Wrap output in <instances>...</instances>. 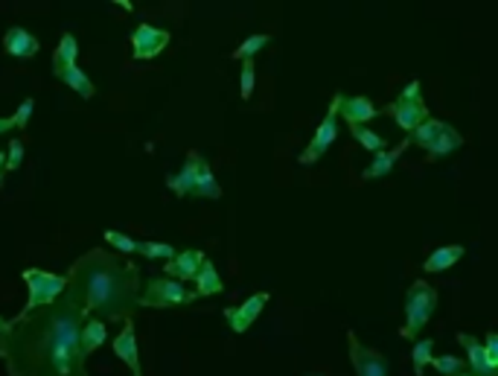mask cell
Listing matches in <instances>:
<instances>
[{"instance_id": "obj_1", "label": "cell", "mask_w": 498, "mask_h": 376, "mask_svg": "<svg viewBox=\"0 0 498 376\" xmlns=\"http://www.w3.org/2000/svg\"><path fill=\"white\" fill-rule=\"evenodd\" d=\"M82 307L65 289V295L47 307L20 312L0 336V359L9 376H91L79 348Z\"/></svg>"}, {"instance_id": "obj_2", "label": "cell", "mask_w": 498, "mask_h": 376, "mask_svg": "<svg viewBox=\"0 0 498 376\" xmlns=\"http://www.w3.org/2000/svg\"><path fill=\"white\" fill-rule=\"evenodd\" d=\"M68 289L84 318L125 321L141 312V271L120 254L91 248L68 271Z\"/></svg>"}, {"instance_id": "obj_3", "label": "cell", "mask_w": 498, "mask_h": 376, "mask_svg": "<svg viewBox=\"0 0 498 376\" xmlns=\"http://www.w3.org/2000/svg\"><path fill=\"white\" fill-rule=\"evenodd\" d=\"M434 309H438V289L426 280H414L406 295V324H402L399 336L406 341H417L422 327L431 321Z\"/></svg>"}, {"instance_id": "obj_4", "label": "cell", "mask_w": 498, "mask_h": 376, "mask_svg": "<svg viewBox=\"0 0 498 376\" xmlns=\"http://www.w3.org/2000/svg\"><path fill=\"white\" fill-rule=\"evenodd\" d=\"M388 114V117H394V123L399 125L402 132L411 134L417 129L420 123H426L431 114H429V106L422 102V93H420V82H408L406 88L399 91V97L390 102V106L379 108V117Z\"/></svg>"}, {"instance_id": "obj_5", "label": "cell", "mask_w": 498, "mask_h": 376, "mask_svg": "<svg viewBox=\"0 0 498 376\" xmlns=\"http://www.w3.org/2000/svg\"><path fill=\"white\" fill-rule=\"evenodd\" d=\"M198 295L193 289H187L178 280L169 277H152L149 284H141V309H166V307H181L193 304Z\"/></svg>"}, {"instance_id": "obj_6", "label": "cell", "mask_w": 498, "mask_h": 376, "mask_svg": "<svg viewBox=\"0 0 498 376\" xmlns=\"http://www.w3.org/2000/svg\"><path fill=\"white\" fill-rule=\"evenodd\" d=\"M24 284L29 289V298H27V307L20 312H33L38 307H47L52 300H59L65 295L68 289V277L61 275H50V271H41V268H24Z\"/></svg>"}, {"instance_id": "obj_7", "label": "cell", "mask_w": 498, "mask_h": 376, "mask_svg": "<svg viewBox=\"0 0 498 376\" xmlns=\"http://www.w3.org/2000/svg\"><path fill=\"white\" fill-rule=\"evenodd\" d=\"M338 100H341V93H335V97H333L326 117H324L321 125L315 129L309 146H306V149L301 152L298 161H301L303 166H312L315 161H321L324 155H326V149H330V146L335 143V138H338V123H335V117H338Z\"/></svg>"}, {"instance_id": "obj_8", "label": "cell", "mask_w": 498, "mask_h": 376, "mask_svg": "<svg viewBox=\"0 0 498 376\" xmlns=\"http://www.w3.org/2000/svg\"><path fill=\"white\" fill-rule=\"evenodd\" d=\"M347 348H349V364H353L356 376H388L390 362L374 348H365L353 330H347Z\"/></svg>"}, {"instance_id": "obj_9", "label": "cell", "mask_w": 498, "mask_h": 376, "mask_svg": "<svg viewBox=\"0 0 498 376\" xmlns=\"http://www.w3.org/2000/svg\"><path fill=\"white\" fill-rule=\"evenodd\" d=\"M169 36L166 29H157V27H149V24H141L134 29L132 36V56L137 61H149L155 56L164 53V47L169 44Z\"/></svg>"}, {"instance_id": "obj_10", "label": "cell", "mask_w": 498, "mask_h": 376, "mask_svg": "<svg viewBox=\"0 0 498 376\" xmlns=\"http://www.w3.org/2000/svg\"><path fill=\"white\" fill-rule=\"evenodd\" d=\"M269 300H271L269 292H257V295H251L242 307H225L221 309V316H225V321L230 324V330L242 336V332H248L251 324L260 318V312L269 307Z\"/></svg>"}, {"instance_id": "obj_11", "label": "cell", "mask_w": 498, "mask_h": 376, "mask_svg": "<svg viewBox=\"0 0 498 376\" xmlns=\"http://www.w3.org/2000/svg\"><path fill=\"white\" fill-rule=\"evenodd\" d=\"M201 164H205V155L196 152V149H189L181 170H178L175 175H166V187H169V190H173L175 196H181V198L196 196V181H198Z\"/></svg>"}, {"instance_id": "obj_12", "label": "cell", "mask_w": 498, "mask_h": 376, "mask_svg": "<svg viewBox=\"0 0 498 376\" xmlns=\"http://www.w3.org/2000/svg\"><path fill=\"white\" fill-rule=\"evenodd\" d=\"M114 356L125 362V368L132 371V376H143L141 368V350H137V336H134V318H125V327L116 332L114 339Z\"/></svg>"}, {"instance_id": "obj_13", "label": "cell", "mask_w": 498, "mask_h": 376, "mask_svg": "<svg viewBox=\"0 0 498 376\" xmlns=\"http://www.w3.org/2000/svg\"><path fill=\"white\" fill-rule=\"evenodd\" d=\"M201 263H205V254H201V251H196V248L178 251L169 263H164V277L178 280V284H187V280H193L198 275Z\"/></svg>"}, {"instance_id": "obj_14", "label": "cell", "mask_w": 498, "mask_h": 376, "mask_svg": "<svg viewBox=\"0 0 498 376\" xmlns=\"http://www.w3.org/2000/svg\"><path fill=\"white\" fill-rule=\"evenodd\" d=\"M458 341L461 348L466 350V368H470V373L475 376H498V368L495 364H490V359H486L484 353V344L470 336V332H458Z\"/></svg>"}, {"instance_id": "obj_15", "label": "cell", "mask_w": 498, "mask_h": 376, "mask_svg": "<svg viewBox=\"0 0 498 376\" xmlns=\"http://www.w3.org/2000/svg\"><path fill=\"white\" fill-rule=\"evenodd\" d=\"M408 146H411V140H408V134H406V140L397 143L394 149H382V152H376V155H374V161H370V166L362 172V179H365V181H374V179H385V175H390V172H394L397 161L402 158V155H406Z\"/></svg>"}, {"instance_id": "obj_16", "label": "cell", "mask_w": 498, "mask_h": 376, "mask_svg": "<svg viewBox=\"0 0 498 376\" xmlns=\"http://www.w3.org/2000/svg\"><path fill=\"white\" fill-rule=\"evenodd\" d=\"M338 114L347 120V125H365L367 120L379 117V108L367 97H344L338 100Z\"/></svg>"}, {"instance_id": "obj_17", "label": "cell", "mask_w": 498, "mask_h": 376, "mask_svg": "<svg viewBox=\"0 0 498 376\" xmlns=\"http://www.w3.org/2000/svg\"><path fill=\"white\" fill-rule=\"evenodd\" d=\"M4 50L12 59H33L38 53V38L24 27H9V33L4 36Z\"/></svg>"}, {"instance_id": "obj_18", "label": "cell", "mask_w": 498, "mask_h": 376, "mask_svg": "<svg viewBox=\"0 0 498 376\" xmlns=\"http://www.w3.org/2000/svg\"><path fill=\"white\" fill-rule=\"evenodd\" d=\"M463 146V134L458 129H452V123H446V129H443L438 138H434V143L429 146V161H438V158H446V155L458 152Z\"/></svg>"}, {"instance_id": "obj_19", "label": "cell", "mask_w": 498, "mask_h": 376, "mask_svg": "<svg viewBox=\"0 0 498 376\" xmlns=\"http://www.w3.org/2000/svg\"><path fill=\"white\" fill-rule=\"evenodd\" d=\"M463 254H466L463 245H443L438 251H431V254L426 257V263H422V268H426L429 275H438V271H446L454 263H461Z\"/></svg>"}, {"instance_id": "obj_20", "label": "cell", "mask_w": 498, "mask_h": 376, "mask_svg": "<svg viewBox=\"0 0 498 376\" xmlns=\"http://www.w3.org/2000/svg\"><path fill=\"white\" fill-rule=\"evenodd\" d=\"M52 76H56L59 82H65L68 88H73L79 93L82 100H91L93 93H97V88H93V82L88 79V73H84L79 65H73V68H65V70H56L52 73Z\"/></svg>"}, {"instance_id": "obj_21", "label": "cell", "mask_w": 498, "mask_h": 376, "mask_svg": "<svg viewBox=\"0 0 498 376\" xmlns=\"http://www.w3.org/2000/svg\"><path fill=\"white\" fill-rule=\"evenodd\" d=\"M105 339H108V332H105V324L97 321V318H84L82 332H79V348H82L84 356H91L93 350L102 348Z\"/></svg>"}, {"instance_id": "obj_22", "label": "cell", "mask_w": 498, "mask_h": 376, "mask_svg": "<svg viewBox=\"0 0 498 376\" xmlns=\"http://www.w3.org/2000/svg\"><path fill=\"white\" fill-rule=\"evenodd\" d=\"M196 280V295L198 298H207V295H219L221 289V277H219V271H216V266L210 263V260L205 257V263H201V268H198V275L193 277Z\"/></svg>"}, {"instance_id": "obj_23", "label": "cell", "mask_w": 498, "mask_h": 376, "mask_svg": "<svg viewBox=\"0 0 498 376\" xmlns=\"http://www.w3.org/2000/svg\"><path fill=\"white\" fill-rule=\"evenodd\" d=\"M76 59H79V41L73 38L70 33H65V36H61V41H59L56 53H52V73L73 68V65H76Z\"/></svg>"}, {"instance_id": "obj_24", "label": "cell", "mask_w": 498, "mask_h": 376, "mask_svg": "<svg viewBox=\"0 0 498 376\" xmlns=\"http://www.w3.org/2000/svg\"><path fill=\"white\" fill-rule=\"evenodd\" d=\"M446 129V120H438V117H429L426 123H420L414 132L408 134V140L414 146H422V149H429V146L434 143V138Z\"/></svg>"}, {"instance_id": "obj_25", "label": "cell", "mask_w": 498, "mask_h": 376, "mask_svg": "<svg viewBox=\"0 0 498 376\" xmlns=\"http://www.w3.org/2000/svg\"><path fill=\"white\" fill-rule=\"evenodd\" d=\"M271 44V36L269 33H257V36H248L245 41H242V44L233 50V59L237 61H253V56L257 53H262V50H266Z\"/></svg>"}, {"instance_id": "obj_26", "label": "cell", "mask_w": 498, "mask_h": 376, "mask_svg": "<svg viewBox=\"0 0 498 376\" xmlns=\"http://www.w3.org/2000/svg\"><path fill=\"white\" fill-rule=\"evenodd\" d=\"M196 198H221V187L213 179V170H210V164L205 161L198 170V181H196Z\"/></svg>"}, {"instance_id": "obj_27", "label": "cell", "mask_w": 498, "mask_h": 376, "mask_svg": "<svg viewBox=\"0 0 498 376\" xmlns=\"http://www.w3.org/2000/svg\"><path fill=\"white\" fill-rule=\"evenodd\" d=\"M349 134H353V140H358V146H365L367 152H382L385 149V138L382 134H376L374 129H367V125H349Z\"/></svg>"}, {"instance_id": "obj_28", "label": "cell", "mask_w": 498, "mask_h": 376, "mask_svg": "<svg viewBox=\"0 0 498 376\" xmlns=\"http://www.w3.org/2000/svg\"><path fill=\"white\" fill-rule=\"evenodd\" d=\"M134 254H141L146 260H173L178 251L166 243H152V239H141V243L134 245Z\"/></svg>"}, {"instance_id": "obj_29", "label": "cell", "mask_w": 498, "mask_h": 376, "mask_svg": "<svg viewBox=\"0 0 498 376\" xmlns=\"http://www.w3.org/2000/svg\"><path fill=\"white\" fill-rule=\"evenodd\" d=\"M414 376H422L426 373V364H431V356H434V341L431 339H417L414 341Z\"/></svg>"}, {"instance_id": "obj_30", "label": "cell", "mask_w": 498, "mask_h": 376, "mask_svg": "<svg viewBox=\"0 0 498 376\" xmlns=\"http://www.w3.org/2000/svg\"><path fill=\"white\" fill-rule=\"evenodd\" d=\"M431 368L440 376H458V373L466 371V362L449 353V356H431Z\"/></svg>"}, {"instance_id": "obj_31", "label": "cell", "mask_w": 498, "mask_h": 376, "mask_svg": "<svg viewBox=\"0 0 498 376\" xmlns=\"http://www.w3.org/2000/svg\"><path fill=\"white\" fill-rule=\"evenodd\" d=\"M102 239H105V243H108V245H114L116 251H123L125 257H129V254H134V245H137V239L125 236L123 231H111V228H108V231L102 234Z\"/></svg>"}, {"instance_id": "obj_32", "label": "cell", "mask_w": 498, "mask_h": 376, "mask_svg": "<svg viewBox=\"0 0 498 376\" xmlns=\"http://www.w3.org/2000/svg\"><path fill=\"white\" fill-rule=\"evenodd\" d=\"M253 79H257V68H253V61H242V73H239V93H242V100H251Z\"/></svg>"}, {"instance_id": "obj_33", "label": "cell", "mask_w": 498, "mask_h": 376, "mask_svg": "<svg viewBox=\"0 0 498 376\" xmlns=\"http://www.w3.org/2000/svg\"><path fill=\"white\" fill-rule=\"evenodd\" d=\"M20 164H24V143H20L18 138H12V140H9V152H6L4 172H15Z\"/></svg>"}, {"instance_id": "obj_34", "label": "cell", "mask_w": 498, "mask_h": 376, "mask_svg": "<svg viewBox=\"0 0 498 376\" xmlns=\"http://www.w3.org/2000/svg\"><path fill=\"white\" fill-rule=\"evenodd\" d=\"M33 111H36V100L33 97L20 102L18 111L12 114V125H15V129H27L29 120H33Z\"/></svg>"}, {"instance_id": "obj_35", "label": "cell", "mask_w": 498, "mask_h": 376, "mask_svg": "<svg viewBox=\"0 0 498 376\" xmlns=\"http://www.w3.org/2000/svg\"><path fill=\"white\" fill-rule=\"evenodd\" d=\"M484 353H486V359H490V364H495V368H498V332H486Z\"/></svg>"}, {"instance_id": "obj_36", "label": "cell", "mask_w": 498, "mask_h": 376, "mask_svg": "<svg viewBox=\"0 0 498 376\" xmlns=\"http://www.w3.org/2000/svg\"><path fill=\"white\" fill-rule=\"evenodd\" d=\"M15 125H12V117H0V134H6V132H12Z\"/></svg>"}, {"instance_id": "obj_37", "label": "cell", "mask_w": 498, "mask_h": 376, "mask_svg": "<svg viewBox=\"0 0 498 376\" xmlns=\"http://www.w3.org/2000/svg\"><path fill=\"white\" fill-rule=\"evenodd\" d=\"M4 164H6V155L0 152V184H4V175H6V172H4Z\"/></svg>"}, {"instance_id": "obj_38", "label": "cell", "mask_w": 498, "mask_h": 376, "mask_svg": "<svg viewBox=\"0 0 498 376\" xmlns=\"http://www.w3.org/2000/svg\"><path fill=\"white\" fill-rule=\"evenodd\" d=\"M116 6H123V9H125V12H132V9H134V6L129 4V0H116Z\"/></svg>"}, {"instance_id": "obj_39", "label": "cell", "mask_w": 498, "mask_h": 376, "mask_svg": "<svg viewBox=\"0 0 498 376\" xmlns=\"http://www.w3.org/2000/svg\"><path fill=\"white\" fill-rule=\"evenodd\" d=\"M9 330V321L4 318V316H0V336H4V332Z\"/></svg>"}, {"instance_id": "obj_40", "label": "cell", "mask_w": 498, "mask_h": 376, "mask_svg": "<svg viewBox=\"0 0 498 376\" xmlns=\"http://www.w3.org/2000/svg\"><path fill=\"white\" fill-rule=\"evenodd\" d=\"M458 376H475V373H470V371H463V373H458Z\"/></svg>"}, {"instance_id": "obj_41", "label": "cell", "mask_w": 498, "mask_h": 376, "mask_svg": "<svg viewBox=\"0 0 498 376\" xmlns=\"http://www.w3.org/2000/svg\"><path fill=\"white\" fill-rule=\"evenodd\" d=\"M303 376H312V373H303Z\"/></svg>"}]
</instances>
